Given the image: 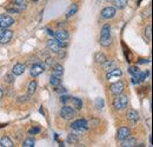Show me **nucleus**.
<instances>
[{"instance_id": "3", "label": "nucleus", "mask_w": 153, "mask_h": 147, "mask_svg": "<svg viewBox=\"0 0 153 147\" xmlns=\"http://www.w3.org/2000/svg\"><path fill=\"white\" fill-rule=\"evenodd\" d=\"M76 114V110H74L73 107H70V106H64V107L61 108V111H60L61 118H64V119H66V120L74 118Z\"/></svg>"}, {"instance_id": "19", "label": "nucleus", "mask_w": 153, "mask_h": 147, "mask_svg": "<svg viewBox=\"0 0 153 147\" xmlns=\"http://www.w3.org/2000/svg\"><path fill=\"white\" fill-rule=\"evenodd\" d=\"M111 44H112V38H111V36H106V37L100 38V45H101V46L108 47Z\"/></svg>"}, {"instance_id": "16", "label": "nucleus", "mask_w": 153, "mask_h": 147, "mask_svg": "<svg viewBox=\"0 0 153 147\" xmlns=\"http://www.w3.org/2000/svg\"><path fill=\"white\" fill-rule=\"evenodd\" d=\"M62 74H64V67L61 65H59V64L54 65L53 66V75H56L58 78H61Z\"/></svg>"}, {"instance_id": "28", "label": "nucleus", "mask_w": 153, "mask_h": 147, "mask_svg": "<svg viewBox=\"0 0 153 147\" xmlns=\"http://www.w3.org/2000/svg\"><path fill=\"white\" fill-rule=\"evenodd\" d=\"M128 72L132 74V76H135V78L140 73V71H139V68H138L137 66H131V67L128 68Z\"/></svg>"}, {"instance_id": "21", "label": "nucleus", "mask_w": 153, "mask_h": 147, "mask_svg": "<svg viewBox=\"0 0 153 147\" xmlns=\"http://www.w3.org/2000/svg\"><path fill=\"white\" fill-rule=\"evenodd\" d=\"M94 60H96L97 64H102V62H105L107 59H106V55L104 54V53L98 52V53H96V55H94Z\"/></svg>"}, {"instance_id": "20", "label": "nucleus", "mask_w": 153, "mask_h": 147, "mask_svg": "<svg viewBox=\"0 0 153 147\" xmlns=\"http://www.w3.org/2000/svg\"><path fill=\"white\" fill-rule=\"evenodd\" d=\"M121 74H123L121 70H119V68H117V67H115L114 70H112V71L107 72L106 78H107V79H111V78H115V76H120Z\"/></svg>"}, {"instance_id": "22", "label": "nucleus", "mask_w": 153, "mask_h": 147, "mask_svg": "<svg viewBox=\"0 0 153 147\" xmlns=\"http://www.w3.org/2000/svg\"><path fill=\"white\" fill-rule=\"evenodd\" d=\"M113 4H114V7L119 8V10H123L127 6V0H114Z\"/></svg>"}, {"instance_id": "17", "label": "nucleus", "mask_w": 153, "mask_h": 147, "mask_svg": "<svg viewBox=\"0 0 153 147\" xmlns=\"http://www.w3.org/2000/svg\"><path fill=\"white\" fill-rule=\"evenodd\" d=\"M76 12H78V5H76V4H72V5L70 6V8L67 10V12H66V18L73 17Z\"/></svg>"}, {"instance_id": "1", "label": "nucleus", "mask_w": 153, "mask_h": 147, "mask_svg": "<svg viewBox=\"0 0 153 147\" xmlns=\"http://www.w3.org/2000/svg\"><path fill=\"white\" fill-rule=\"evenodd\" d=\"M128 105V98L125 94H118L113 100V107L115 110H124Z\"/></svg>"}, {"instance_id": "33", "label": "nucleus", "mask_w": 153, "mask_h": 147, "mask_svg": "<svg viewBox=\"0 0 153 147\" xmlns=\"http://www.w3.org/2000/svg\"><path fill=\"white\" fill-rule=\"evenodd\" d=\"M5 80L7 81V82H10V84H12L14 80H13V75H11V74H7L6 75V78H5Z\"/></svg>"}, {"instance_id": "14", "label": "nucleus", "mask_w": 153, "mask_h": 147, "mask_svg": "<svg viewBox=\"0 0 153 147\" xmlns=\"http://www.w3.org/2000/svg\"><path fill=\"white\" fill-rule=\"evenodd\" d=\"M101 65H102V68H104L106 72H110V71L114 70L115 67H117V66H115V62L112 61V60H106V61L102 62Z\"/></svg>"}, {"instance_id": "38", "label": "nucleus", "mask_w": 153, "mask_h": 147, "mask_svg": "<svg viewBox=\"0 0 153 147\" xmlns=\"http://www.w3.org/2000/svg\"><path fill=\"white\" fill-rule=\"evenodd\" d=\"M22 98H25V101H27V97H22ZM19 101L22 102V101H24V99H19Z\"/></svg>"}, {"instance_id": "15", "label": "nucleus", "mask_w": 153, "mask_h": 147, "mask_svg": "<svg viewBox=\"0 0 153 147\" xmlns=\"http://www.w3.org/2000/svg\"><path fill=\"white\" fill-rule=\"evenodd\" d=\"M121 146H123V147H133V146H137V140H135L134 138H131V137H128V138H126V139H124V140H123V144H121Z\"/></svg>"}, {"instance_id": "24", "label": "nucleus", "mask_w": 153, "mask_h": 147, "mask_svg": "<svg viewBox=\"0 0 153 147\" xmlns=\"http://www.w3.org/2000/svg\"><path fill=\"white\" fill-rule=\"evenodd\" d=\"M50 84L52 85V86H54V87H57L60 85V78H58L56 75H51V78H50Z\"/></svg>"}, {"instance_id": "6", "label": "nucleus", "mask_w": 153, "mask_h": 147, "mask_svg": "<svg viewBox=\"0 0 153 147\" xmlns=\"http://www.w3.org/2000/svg\"><path fill=\"white\" fill-rule=\"evenodd\" d=\"M110 90H111V92L113 93L114 95H118V94L124 92V90H125V84H124L123 81H117V82L112 84V85L110 86Z\"/></svg>"}, {"instance_id": "2", "label": "nucleus", "mask_w": 153, "mask_h": 147, "mask_svg": "<svg viewBox=\"0 0 153 147\" xmlns=\"http://www.w3.org/2000/svg\"><path fill=\"white\" fill-rule=\"evenodd\" d=\"M87 121L85 119H78L71 124V128L73 129L76 133H84L87 129Z\"/></svg>"}, {"instance_id": "25", "label": "nucleus", "mask_w": 153, "mask_h": 147, "mask_svg": "<svg viewBox=\"0 0 153 147\" xmlns=\"http://www.w3.org/2000/svg\"><path fill=\"white\" fill-rule=\"evenodd\" d=\"M34 145H36V141H34V139H32V138H27V139H25L24 143H22V146L24 147H34Z\"/></svg>"}, {"instance_id": "11", "label": "nucleus", "mask_w": 153, "mask_h": 147, "mask_svg": "<svg viewBox=\"0 0 153 147\" xmlns=\"http://www.w3.org/2000/svg\"><path fill=\"white\" fill-rule=\"evenodd\" d=\"M44 71H45V67H44V66H41L40 64H36V65H33L32 68H31V74H32V76H38V75H40Z\"/></svg>"}, {"instance_id": "39", "label": "nucleus", "mask_w": 153, "mask_h": 147, "mask_svg": "<svg viewBox=\"0 0 153 147\" xmlns=\"http://www.w3.org/2000/svg\"><path fill=\"white\" fill-rule=\"evenodd\" d=\"M2 95H4V92H2V91H1V90H0V99H1V98H2Z\"/></svg>"}, {"instance_id": "37", "label": "nucleus", "mask_w": 153, "mask_h": 147, "mask_svg": "<svg viewBox=\"0 0 153 147\" xmlns=\"http://www.w3.org/2000/svg\"><path fill=\"white\" fill-rule=\"evenodd\" d=\"M140 64H146V62H149V60H146V59H141V61H139Z\"/></svg>"}, {"instance_id": "27", "label": "nucleus", "mask_w": 153, "mask_h": 147, "mask_svg": "<svg viewBox=\"0 0 153 147\" xmlns=\"http://www.w3.org/2000/svg\"><path fill=\"white\" fill-rule=\"evenodd\" d=\"M110 31H111L110 25H104V26H102V28H101V37L110 36Z\"/></svg>"}, {"instance_id": "29", "label": "nucleus", "mask_w": 153, "mask_h": 147, "mask_svg": "<svg viewBox=\"0 0 153 147\" xmlns=\"http://www.w3.org/2000/svg\"><path fill=\"white\" fill-rule=\"evenodd\" d=\"M96 107L98 110H101L104 107V99L102 98H97L96 99Z\"/></svg>"}, {"instance_id": "7", "label": "nucleus", "mask_w": 153, "mask_h": 147, "mask_svg": "<svg viewBox=\"0 0 153 147\" xmlns=\"http://www.w3.org/2000/svg\"><path fill=\"white\" fill-rule=\"evenodd\" d=\"M115 7L113 6H107L101 11V17L104 19H112L115 16Z\"/></svg>"}, {"instance_id": "18", "label": "nucleus", "mask_w": 153, "mask_h": 147, "mask_svg": "<svg viewBox=\"0 0 153 147\" xmlns=\"http://www.w3.org/2000/svg\"><path fill=\"white\" fill-rule=\"evenodd\" d=\"M0 146L1 147H13V143L8 137H2L0 139Z\"/></svg>"}, {"instance_id": "32", "label": "nucleus", "mask_w": 153, "mask_h": 147, "mask_svg": "<svg viewBox=\"0 0 153 147\" xmlns=\"http://www.w3.org/2000/svg\"><path fill=\"white\" fill-rule=\"evenodd\" d=\"M151 31H152V26L149 25L147 28H146V36L149 37V40H151Z\"/></svg>"}, {"instance_id": "23", "label": "nucleus", "mask_w": 153, "mask_h": 147, "mask_svg": "<svg viewBox=\"0 0 153 147\" xmlns=\"http://www.w3.org/2000/svg\"><path fill=\"white\" fill-rule=\"evenodd\" d=\"M37 87H38V84H37V81H31L30 82V85H28V90H27V92L28 94H34V92L37 91Z\"/></svg>"}, {"instance_id": "10", "label": "nucleus", "mask_w": 153, "mask_h": 147, "mask_svg": "<svg viewBox=\"0 0 153 147\" xmlns=\"http://www.w3.org/2000/svg\"><path fill=\"white\" fill-rule=\"evenodd\" d=\"M68 37H70V34H68V32L66 30H59L56 33H53V38L57 39V40H60V41L67 40Z\"/></svg>"}, {"instance_id": "34", "label": "nucleus", "mask_w": 153, "mask_h": 147, "mask_svg": "<svg viewBox=\"0 0 153 147\" xmlns=\"http://www.w3.org/2000/svg\"><path fill=\"white\" fill-rule=\"evenodd\" d=\"M56 92L57 93H66V88H64V87H61V86H57Z\"/></svg>"}, {"instance_id": "26", "label": "nucleus", "mask_w": 153, "mask_h": 147, "mask_svg": "<svg viewBox=\"0 0 153 147\" xmlns=\"http://www.w3.org/2000/svg\"><path fill=\"white\" fill-rule=\"evenodd\" d=\"M71 100H72V102H73V105H74V107L76 110H81L82 108V101L79 98H72Z\"/></svg>"}, {"instance_id": "35", "label": "nucleus", "mask_w": 153, "mask_h": 147, "mask_svg": "<svg viewBox=\"0 0 153 147\" xmlns=\"http://www.w3.org/2000/svg\"><path fill=\"white\" fill-rule=\"evenodd\" d=\"M39 132H40V129L39 128H31L30 131H28L30 134H37V133H39Z\"/></svg>"}, {"instance_id": "30", "label": "nucleus", "mask_w": 153, "mask_h": 147, "mask_svg": "<svg viewBox=\"0 0 153 147\" xmlns=\"http://www.w3.org/2000/svg\"><path fill=\"white\" fill-rule=\"evenodd\" d=\"M67 143H70V144H76L78 143V138H76V134H70L67 137Z\"/></svg>"}, {"instance_id": "8", "label": "nucleus", "mask_w": 153, "mask_h": 147, "mask_svg": "<svg viewBox=\"0 0 153 147\" xmlns=\"http://www.w3.org/2000/svg\"><path fill=\"white\" fill-rule=\"evenodd\" d=\"M130 135H131V131H130L128 127H120L117 132V139L120 140V141H123L124 139L128 138Z\"/></svg>"}, {"instance_id": "5", "label": "nucleus", "mask_w": 153, "mask_h": 147, "mask_svg": "<svg viewBox=\"0 0 153 147\" xmlns=\"http://www.w3.org/2000/svg\"><path fill=\"white\" fill-rule=\"evenodd\" d=\"M14 24V19L7 14L0 16V28H8Z\"/></svg>"}, {"instance_id": "12", "label": "nucleus", "mask_w": 153, "mask_h": 147, "mask_svg": "<svg viewBox=\"0 0 153 147\" xmlns=\"http://www.w3.org/2000/svg\"><path fill=\"white\" fill-rule=\"evenodd\" d=\"M127 119L132 124H135L139 120V113L134 110H128V112H127Z\"/></svg>"}, {"instance_id": "9", "label": "nucleus", "mask_w": 153, "mask_h": 147, "mask_svg": "<svg viewBox=\"0 0 153 147\" xmlns=\"http://www.w3.org/2000/svg\"><path fill=\"white\" fill-rule=\"evenodd\" d=\"M47 47H48V50L50 51H52L53 53H58L59 51H60V45H59V41H58L57 39H50L48 41H47Z\"/></svg>"}, {"instance_id": "4", "label": "nucleus", "mask_w": 153, "mask_h": 147, "mask_svg": "<svg viewBox=\"0 0 153 147\" xmlns=\"http://www.w3.org/2000/svg\"><path fill=\"white\" fill-rule=\"evenodd\" d=\"M12 37H13V32L11 30H7V28L0 30V44H7V42H10Z\"/></svg>"}, {"instance_id": "36", "label": "nucleus", "mask_w": 153, "mask_h": 147, "mask_svg": "<svg viewBox=\"0 0 153 147\" xmlns=\"http://www.w3.org/2000/svg\"><path fill=\"white\" fill-rule=\"evenodd\" d=\"M61 102H66V101H68L70 100V97H66V95H61Z\"/></svg>"}, {"instance_id": "31", "label": "nucleus", "mask_w": 153, "mask_h": 147, "mask_svg": "<svg viewBox=\"0 0 153 147\" xmlns=\"http://www.w3.org/2000/svg\"><path fill=\"white\" fill-rule=\"evenodd\" d=\"M14 2H16V5L17 6H19V7H22V8H25L26 7V0H14Z\"/></svg>"}, {"instance_id": "13", "label": "nucleus", "mask_w": 153, "mask_h": 147, "mask_svg": "<svg viewBox=\"0 0 153 147\" xmlns=\"http://www.w3.org/2000/svg\"><path fill=\"white\" fill-rule=\"evenodd\" d=\"M25 70H26V65H24V64H16L13 66L12 72H13L14 75H21L25 72Z\"/></svg>"}]
</instances>
